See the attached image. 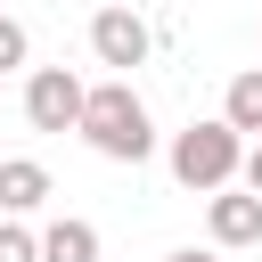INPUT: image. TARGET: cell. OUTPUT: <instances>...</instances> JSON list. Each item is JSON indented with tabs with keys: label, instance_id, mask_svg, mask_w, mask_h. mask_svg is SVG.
Returning a JSON list of instances; mask_svg holds the SVG:
<instances>
[{
	"label": "cell",
	"instance_id": "1",
	"mask_svg": "<svg viewBox=\"0 0 262 262\" xmlns=\"http://www.w3.org/2000/svg\"><path fill=\"white\" fill-rule=\"evenodd\" d=\"M82 139H90L106 164H139V156L156 147V131H147V106L131 98V82H98V90L82 98Z\"/></svg>",
	"mask_w": 262,
	"mask_h": 262
},
{
	"label": "cell",
	"instance_id": "2",
	"mask_svg": "<svg viewBox=\"0 0 262 262\" xmlns=\"http://www.w3.org/2000/svg\"><path fill=\"white\" fill-rule=\"evenodd\" d=\"M237 164H246V147H237L229 123H188V131L172 139V180H180V188H229Z\"/></svg>",
	"mask_w": 262,
	"mask_h": 262
},
{
	"label": "cell",
	"instance_id": "3",
	"mask_svg": "<svg viewBox=\"0 0 262 262\" xmlns=\"http://www.w3.org/2000/svg\"><path fill=\"white\" fill-rule=\"evenodd\" d=\"M82 82L66 74V66H41L33 82H25V115H33V131H82Z\"/></svg>",
	"mask_w": 262,
	"mask_h": 262
},
{
	"label": "cell",
	"instance_id": "4",
	"mask_svg": "<svg viewBox=\"0 0 262 262\" xmlns=\"http://www.w3.org/2000/svg\"><path fill=\"white\" fill-rule=\"evenodd\" d=\"M90 49H98L106 66H139V57H147V25H139L131 8H98V16H90Z\"/></svg>",
	"mask_w": 262,
	"mask_h": 262
},
{
	"label": "cell",
	"instance_id": "5",
	"mask_svg": "<svg viewBox=\"0 0 262 262\" xmlns=\"http://www.w3.org/2000/svg\"><path fill=\"white\" fill-rule=\"evenodd\" d=\"M221 246H262V196H213V254Z\"/></svg>",
	"mask_w": 262,
	"mask_h": 262
},
{
	"label": "cell",
	"instance_id": "6",
	"mask_svg": "<svg viewBox=\"0 0 262 262\" xmlns=\"http://www.w3.org/2000/svg\"><path fill=\"white\" fill-rule=\"evenodd\" d=\"M41 196H49V172H41L33 156H8V164H0V205H8V213H33Z\"/></svg>",
	"mask_w": 262,
	"mask_h": 262
},
{
	"label": "cell",
	"instance_id": "7",
	"mask_svg": "<svg viewBox=\"0 0 262 262\" xmlns=\"http://www.w3.org/2000/svg\"><path fill=\"white\" fill-rule=\"evenodd\" d=\"M41 262H98V229H90V221H49Z\"/></svg>",
	"mask_w": 262,
	"mask_h": 262
},
{
	"label": "cell",
	"instance_id": "8",
	"mask_svg": "<svg viewBox=\"0 0 262 262\" xmlns=\"http://www.w3.org/2000/svg\"><path fill=\"white\" fill-rule=\"evenodd\" d=\"M221 123H229V131H262V66L229 82V98H221Z\"/></svg>",
	"mask_w": 262,
	"mask_h": 262
},
{
	"label": "cell",
	"instance_id": "9",
	"mask_svg": "<svg viewBox=\"0 0 262 262\" xmlns=\"http://www.w3.org/2000/svg\"><path fill=\"white\" fill-rule=\"evenodd\" d=\"M0 262H41V237H25L16 221H0Z\"/></svg>",
	"mask_w": 262,
	"mask_h": 262
},
{
	"label": "cell",
	"instance_id": "10",
	"mask_svg": "<svg viewBox=\"0 0 262 262\" xmlns=\"http://www.w3.org/2000/svg\"><path fill=\"white\" fill-rule=\"evenodd\" d=\"M8 66H25V25H16V16H0V74H8Z\"/></svg>",
	"mask_w": 262,
	"mask_h": 262
},
{
	"label": "cell",
	"instance_id": "11",
	"mask_svg": "<svg viewBox=\"0 0 262 262\" xmlns=\"http://www.w3.org/2000/svg\"><path fill=\"white\" fill-rule=\"evenodd\" d=\"M164 262H221L213 246H180V254H164Z\"/></svg>",
	"mask_w": 262,
	"mask_h": 262
},
{
	"label": "cell",
	"instance_id": "12",
	"mask_svg": "<svg viewBox=\"0 0 262 262\" xmlns=\"http://www.w3.org/2000/svg\"><path fill=\"white\" fill-rule=\"evenodd\" d=\"M246 180H254V196H262V147H254V164H246Z\"/></svg>",
	"mask_w": 262,
	"mask_h": 262
}]
</instances>
